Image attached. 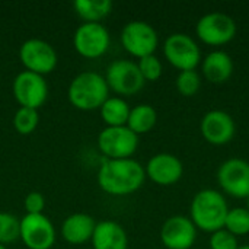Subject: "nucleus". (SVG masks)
<instances>
[{
    "mask_svg": "<svg viewBox=\"0 0 249 249\" xmlns=\"http://www.w3.org/2000/svg\"><path fill=\"white\" fill-rule=\"evenodd\" d=\"M146 171L140 162L128 159H105L98 171V185L109 196H128L142 188Z\"/></svg>",
    "mask_w": 249,
    "mask_h": 249,
    "instance_id": "f257e3e1",
    "label": "nucleus"
},
{
    "mask_svg": "<svg viewBox=\"0 0 249 249\" xmlns=\"http://www.w3.org/2000/svg\"><path fill=\"white\" fill-rule=\"evenodd\" d=\"M229 207L225 196L213 188L198 191L190 206V219L197 229L213 233L225 228Z\"/></svg>",
    "mask_w": 249,
    "mask_h": 249,
    "instance_id": "f03ea898",
    "label": "nucleus"
},
{
    "mask_svg": "<svg viewBox=\"0 0 249 249\" xmlns=\"http://www.w3.org/2000/svg\"><path fill=\"white\" fill-rule=\"evenodd\" d=\"M67 96L70 104L80 111L99 109L109 98V88L98 71H82L69 85Z\"/></svg>",
    "mask_w": 249,
    "mask_h": 249,
    "instance_id": "7ed1b4c3",
    "label": "nucleus"
},
{
    "mask_svg": "<svg viewBox=\"0 0 249 249\" xmlns=\"http://www.w3.org/2000/svg\"><path fill=\"white\" fill-rule=\"evenodd\" d=\"M238 32V25L232 16L223 12H210L203 15L197 25L196 34L201 42L210 47L229 44Z\"/></svg>",
    "mask_w": 249,
    "mask_h": 249,
    "instance_id": "20e7f679",
    "label": "nucleus"
},
{
    "mask_svg": "<svg viewBox=\"0 0 249 249\" xmlns=\"http://www.w3.org/2000/svg\"><path fill=\"white\" fill-rule=\"evenodd\" d=\"M163 55L179 71L196 70L201 63V50L198 44L184 32L171 34L163 42Z\"/></svg>",
    "mask_w": 249,
    "mask_h": 249,
    "instance_id": "39448f33",
    "label": "nucleus"
},
{
    "mask_svg": "<svg viewBox=\"0 0 249 249\" xmlns=\"http://www.w3.org/2000/svg\"><path fill=\"white\" fill-rule=\"evenodd\" d=\"M98 147L107 159H128L139 147V136L127 125L105 127L98 134Z\"/></svg>",
    "mask_w": 249,
    "mask_h": 249,
    "instance_id": "423d86ee",
    "label": "nucleus"
},
{
    "mask_svg": "<svg viewBox=\"0 0 249 249\" xmlns=\"http://www.w3.org/2000/svg\"><path fill=\"white\" fill-rule=\"evenodd\" d=\"M105 80L108 88L117 92L121 98L136 95L146 83L137 63L125 58L109 63L105 71Z\"/></svg>",
    "mask_w": 249,
    "mask_h": 249,
    "instance_id": "0eeeda50",
    "label": "nucleus"
},
{
    "mask_svg": "<svg viewBox=\"0 0 249 249\" xmlns=\"http://www.w3.org/2000/svg\"><path fill=\"white\" fill-rule=\"evenodd\" d=\"M121 44L133 57L142 58L155 54L159 45L156 29L144 20H131L121 31Z\"/></svg>",
    "mask_w": 249,
    "mask_h": 249,
    "instance_id": "6e6552de",
    "label": "nucleus"
},
{
    "mask_svg": "<svg viewBox=\"0 0 249 249\" xmlns=\"http://www.w3.org/2000/svg\"><path fill=\"white\" fill-rule=\"evenodd\" d=\"M19 60L28 71L44 76L55 69L58 55L50 42L39 38H29L19 48Z\"/></svg>",
    "mask_w": 249,
    "mask_h": 249,
    "instance_id": "1a4fd4ad",
    "label": "nucleus"
},
{
    "mask_svg": "<svg viewBox=\"0 0 249 249\" xmlns=\"http://www.w3.org/2000/svg\"><path fill=\"white\" fill-rule=\"evenodd\" d=\"M111 44V35L101 22H83L73 35L74 50L85 58L104 55Z\"/></svg>",
    "mask_w": 249,
    "mask_h": 249,
    "instance_id": "9d476101",
    "label": "nucleus"
},
{
    "mask_svg": "<svg viewBox=\"0 0 249 249\" xmlns=\"http://www.w3.org/2000/svg\"><path fill=\"white\" fill-rule=\"evenodd\" d=\"M217 182L222 191L233 198L249 197V162L241 158L226 159L217 169Z\"/></svg>",
    "mask_w": 249,
    "mask_h": 249,
    "instance_id": "9b49d317",
    "label": "nucleus"
},
{
    "mask_svg": "<svg viewBox=\"0 0 249 249\" xmlns=\"http://www.w3.org/2000/svg\"><path fill=\"white\" fill-rule=\"evenodd\" d=\"M13 96L20 107L38 109L48 98V85L44 76L23 70L16 74L12 85Z\"/></svg>",
    "mask_w": 249,
    "mask_h": 249,
    "instance_id": "f8f14e48",
    "label": "nucleus"
},
{
    "mask_svg": "<svg viewBox=\"0 0 249 249\" xmlns=\"http://www.w3.org/2000/svg\"><path fill=\"white\" fill-rule=\"evenodd\" d=\"M19 238L29 249H50L55 242V228L42 214H25L20 219Z\"/></svg>",
    "mask_w": 249,
    "mask_h": 249,
    "instance_id": "ddd939ff",
    "label": "nucleus"
},
{
    "mask_svg": "<svg viewBox=\"0 0 249 249\" xmlns=\"http://www.w3.org/2000/svg\"><path fill=\"white\" fill-rule=\"evenodd\" d=\"M200 131L207 143L213 146H225L233 140L236 124L229 112L222 109H212L203 115Z\"/></svg>",
    "mask_w": 249,
    "mask_h": 249,
    "instance_id": "4468645a",
    "label": "nucleus"
},
{
    "mask_svg": "<svg viewBox=\"0 0 249 249\" xmlns=\"http://www.w3.org/2000/svg\"><path fill=\"white\" fill-rule=\"evenodd\" d=\"M160 241L166 249H191L197 241V228L190 217L172 216L160 228Z\"/></svg>",
    "mask_w": 249,
    "mask_h": 249,
    "instance_id": "2eb2a0df",
    "label": "nucleus"
},
{
    "mask_svg": "<svg viewBox=\"0 0 249 249\" xmlns=\"http://www.w3.org/2000/svg\"><path fill=\"white\" fill-rule=\"evenodd\" d=\"M146 177L158 185H174L184 175V165L181 159L171 153H158L146 163Z\"/></svg>",
    "mask_w": 249,
    "mask_h": 249,
    "instance_id": "dca6fc26",
    "label": "nucleus"
},
{
    "mask_svg": "<svg viewBox=\"0 0 249 249\" xmlns=\"http://www.w3.org/2000/svg\"><path fill=\"white\" fill-rule=\"evenodd\" d=\"M233 60L232 57L222 50H214L209 53L201 61V71L204 79L213 85L226 83L233 74Z\"/></svg>",
    "mask_w": 249,
    "mask_h": 249,
    "instance_id": "f3484780",
    "label": "nucleus"
},
{
    "mask_svg": "<svg viewBox=\"0 0 249 249\" xmlns=\"http://www.w3.org/2000/svg\"><path fill=\"white\" fill-rule=\"evenodd\" d=\"M90 241L93 249L128 248V236L125 229L114 220L98 222Z\"/></svg>",
    "mask_w": 249,
    "mask_h": 249,
    "instance_id": "a211bd4d",
    "label": "nucleus"
},
{
    "mask_svg": "<svg viewBox=\"0 0 249 249\" xmlns=\"http://www.w3.org/2000/svg\"><path fill=\"white\" fill-rule=\"evenodd\" d=\"M96 220L88 213H73L61 225V236L71 245H82L92 239Z\"/></svg>",
    "mask_w": 249,
    "mask_h": 249,
    "instance_id": "6ab92c4d",
    "label": "nucleus"
},
{
    "mask_svg": "<svg viewBox=\"0 0 249 249\" xmlns=\"http://www.w3.org/2000/svg\"><path fill=\"white\" fill-rule=\"evenodd\" d=\"M130 111L131 108L128 102L121 96H109L99 108L101 118L107 124V127L127 125Z\"/></svg>",
    "mask_w": 249,
    "mask_h": 249,
    "instance_id": "aec40b11",
    "label": "nucleus"
},
{
    "mask_svg": "<svg viewBox=\"0 0 249 249\" xmlns=\"http://www.w3.org/2000/svg\"><path fill=\"white\" fill-rule=\"evenodd\" d=\"M158 123V112L156 109L149 104H139L134 108H131L127 127L136 133L137 136L146 134L155 128Z\"/></svg>",
    "mask_w": 249,
    "mask_h": 249,
    "instance_id": "412c9836",
    "label": "nucleus"
},
{
    "mask_svg": "<svg viewBox=\"0 0 249 249\" xmlns=\"http://www.w3.org/2000/svg\"><path fill=\"white\" fill-rule=\"evenodd\" d=\"M73 7L85 22H101L111 13V0H76Z\"/></svg>",
    "mask_w": 249,
    "mask_h": 249,
    "instance_id": "4be33fe9",
    "label": "nucleus"
},
{
    "mask_svg": "<svg viewBox=\"0 0 249 249\" xmlns=\"http://www.w3.org/2000/svg\"><path fill=\"white\" fill-rule=\"evenodd\" d=\"M225 229L231 232L232 235L245 236L249 233V210L245 207H235L229 209L226 220H225Z\"/></svg>",
    "mask_w": 249,
    "mask_h": 249,
    "instance_id": "5701e85b",
    "label": "nucleus"
},
{
    "mask_svg": "<svg viewBox=\"0 0 249 249\" xmlns=\"http://www.w3.org/2000/svg\"><path fill=\"white\" fill-rule=\"evenodd\" d=\"M39 123V115H38V109H32V108H26V107H20L13 117V127L19 134H31L35 131L36 125Z\"/></svg>",
    "mask_w": 249,
    "mask_h": 249,
    "instance_id": "b1692460",
    "label": "nucleus"
},
{
    "mask_svg": "<svg viewBox=\"0 0 249 249\" xmlns=\"http://www.w3.org/2000/svg\"><path fill=\"white\" fill-rule=\"evenodd\" d=\"M175 86L179 95L182 96H194L198 93L201 88V77L196 70H185L179 71L175 80Z\"/></svg>",
    "mask_w": 249,
    "mask_h": 249,
    "instance_id": "393cba45",
    "label": "nucleus"
},
{
    "mask_svg": "<svg viewBox=\"0 0 249 249\" xmlns=\"http://www.w3.org/2000/svg\"><path fill=\"white\" fill-rule=\"evenodd\" d=\"M20 220L7 212H0V244H10L19 238Z\"/></svg>",
    "mask_w": 249,
    "mask_h": 249,
    "instance_id": "a878e982",
    "label": "nucleus"
},
{
    "mask_svg": "<svg viewBox=\"0 0 249 249\" xmlns=\"http://www.w3.org/2000/svg\"><path fill=\"white\" fill-rule=\"evenodd\" d=\"M137 66H139V70H140L144 82H156L160 79V76L163 73L162 63L155 54L139 58Z\"/></svg>",
    "mask_w": 249,
    "mask_h": 249,
    "instance_id": "bb28decb",
    "label": "nucleus"
},
{
    "mask_svg": "<svg viewBox=\"0 0 249 249\" xmlns=\"http://www.w3.org/2000/svg\"><path fill=\"white\" fill-rule=\"evenodd\" d=\"M209 247L210 249H238L239 242L235 235L228 232L225 228L213 232L209 239Z\"/></svg>",
    "mask_w": 249,
    "mask_h": 249,
    "instance_id": "cd10ccee",
    "label": "nucleus"
},
{
    "mask_svg": "<svg viewBox=\"0 0 249 249\" xmlns=\"http://www.w3.org/2000/svg\"><path fill=\"white\" fill-rule=\"evenodd\" d=\"M23 206H25L26 214H42L45 209V198L41 193L32 191L25 197Z\"/></svg>",
    "mask_w": 249,
    "mask_h": 249,
    "instance_id": "c85d7f7f",
    "label": "nucleus"
},
{
    "mask_svg": "<svg viewBox=\"0 0 249 249\" xmlns=\"http://www.w3.org/2000/svg\"><path fill=\"white\" fill-rule=\"evenodd\" d=\"M238 249H249V245H239Z\"/></svg>",
    "mask_w": 249,
    "mask_h": 249,
    "instance_id": "c756f323",
    "label": "nucleus"
},
{
    "mask_svg": "<svg viewBox=\"0 0 249 249\" xmlns=\"http://www.w3.org/2000/svg\"><path fill=\"white\" fill-rule=\"evenodd\" d=\"M0 249H7V248H6L4 245H1V244H0Z\"/></svg>",
    "mask_w": 249,
    "mask_h": 249,
    "instance_id": "7c9ffc66",
    "label": "nucleus"
},
{
    "mask_svg": "<svg viewBox=\"0 0 249 249\" xmlns=\"http://www.w3.org/2000/svg\"><path fill=\"white\" fill-rule=\"evenodd\" d=\"M247 209H248V210H249V197H248V207H247Z\"/></svg>",
    "mask_w": 249,
    "mask_h": 249,
    "instance_id": "2f4dec72",
    "label": "nucleus"
}]
</instances>
